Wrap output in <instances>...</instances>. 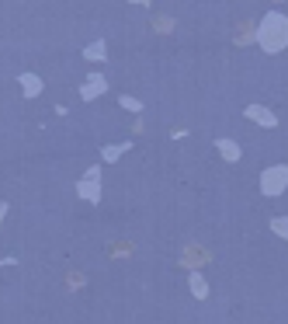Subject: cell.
I'll return each mask as SVG.
<instances>
[{
	"instance_id": "obj_1",
	"label": "cell",
	"mask_w": 288,
	"mask_h": 324,
	"mask_svg": "<svg viewBox=\"0 0 288 324\" xmlns=\"http://www.w3.org/2000/svg\"><path fill=\"white\" fill-rule=\"evenodd\" d=\"M21 84H24V87H28V94H38V91H42V84L35 81V77H31V74H24V77H21Z\"/></svg>"
},
{
	"instance_id": "obj_2",
	"label": "cell",
	"mask_w": 288,
	"mask_h": 324,
	"mask_svg": "<svg viewBox=\"0 0 288 324\" xmlns=\"http://www.w3.org/2000/svg\"><path fill=\"white\" fill-rule=\"evenodd\" d=\"M0 213H3V206H0Z\"/></svg>"
}]
</instances>
